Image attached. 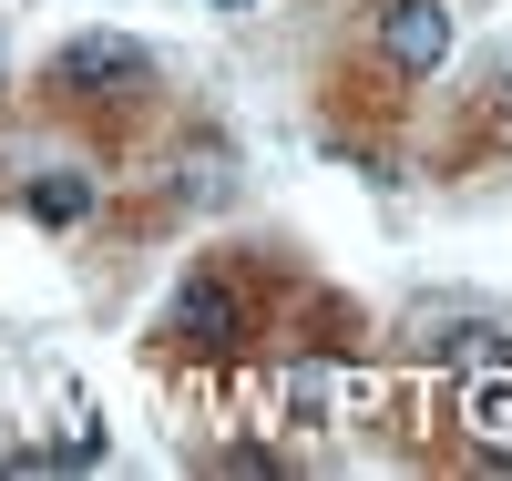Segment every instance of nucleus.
<instances>
[{"mask_svg":"<svg viewBox=\"0 0 512 481\" xmlns=\"http://www.w3.org/2000/svg\"><path fill=\"white\" fill-rule=\"evenodd\" d=\"M164 338H175V348H195V359H226V348L246 338L236 287H226V277H185V287H175V308H164Z\"/></svg>","mask_w":512,"mask_h":481,"instance_id":"f257e3e1","label":"nucleus"},{"mask_svg":"<svg viewBox=\"0 0 512 481\" xmlns=\"http://www.w3.org/2000/svg\"><path fill=\"white\" fill-rule=\"evenodd\" d=\"M379 52H390V72H441L451 62V0H390L379 11Z\"/></svg>","mask_w":512,"mask_h":481,"instance_id":"f03ea898","label":"nucleus"},{"mask_svg":"<svg viewBox=\"0 0 512 481\" xmlns=\"http://www.w3.org/2000/svg\"><path fill=\"white\" fill-rule=\"evenodd\" d=\"M461 441L482 461H512V359H482L461 379Z\"/></svg>","mask_w":512,"mask_h":481,"instance_id":"7ed1b4c3","label":"nucleus"},{"mask_svg":"<svg viewBox=\"0 0 512 481\" xmlns=\"http://www.w3.org/2000/svg\"><path fill=\"white\" fill-rule=\"evenodd\" d=\"M144 72H154V52H144V41H123V31H82L72 52L52 62L62 93H93V82H144Z\"/></svg>","mask_w":512,"mask_h":481,"instance_id":"20e7f679","label":"nucleus"},{"mask_svg":"<svg viewBox=\"0 0 512 481\" xmlns=\"http://www.w3.org/2000/svg\"><path fill=\"white\" fill-rule=\"evenodd\" d=\"M31 215H41V226H82V215H93V185H82V174H41Z\"/></svg>","mask_w":512,"mask_h":481,"instance_id":"39448f33","label":"nucleus"},{"mask_svg":"<svg viewBox=\"0 0 512 481\" xmlns=\"http://www.w3.org/2000/svg\"><path fill=\"white\" fill-rule=\"evenodd\" d=\"M287 410H297V420H318V410H328V369H318V359H308V369H287Z\"/></svg>","mask_w":512,"mask_h":481,"instance_id":"423d86ee","label":"nucleus"},{"mask_svg":"<svg viewBox=\"0 0 512 481\" xmlns=\"http://www.w3.org/2000/svg\"><path fill=\"white\" fill-rule=\"evenodd\" d=\"M52 461H103V420H93V410H72V430L52 441Z\"/></svg>","mask_w":512,"mask_h":481,"instance_id":"0eeeda50","label":"nucleus"},{"mask_svg":"<svg viewBox=\"0 0 512 481\" xmlns=\"http://www.w3.org/2000/svg\"><path fill=\"white\" fill-rule=\"evenodd\" d=\"M216 11H256V0H216Z\"/></svg>","mask_w":512,"mask_h":481,"instance_id":"6e6552de","label":"nucleus"}]
</instances>
